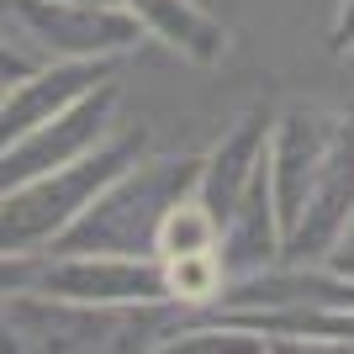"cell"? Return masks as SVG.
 <instances>
[{
    "label": "cell",
    "instance_id": "1",
    "mask_svg": "<svg viewBox=\"0 0 354 354\" xmlns=\"http://www.w3.org/2000/svg\"><path fill=\"white\" fill-rule=\"evenodd\" d=\"M180 265L175 275H169V286H175L180 296H212V286H217V265L207 259V249H191V254H175Z\"/></svg>",
    "mask_w": 354,
    "mask_h": 354
}]
</instances>
